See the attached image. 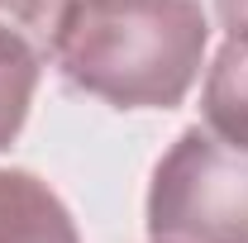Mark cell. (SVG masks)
<instances>
[{
	"label": "cell",
	"instance_id": "obj_1",
	"mask_svg": "<svg viewBox=\"0 0 248 243\" xmlns=\"http://www.w3.org/2000/svg\"><path fill=\"white\" fill-rule=\"evenodd\" d=\"M205 43L201 0H77L53 62L115 110H172L196 86Z\"/></svg>",
	"mask_w": 248,
	"mask_h": 243
},
{
	"label": "cell",
	"instance_id": "obj_2",
	"mask_svg": "<svg viewBox=\"0 0 248 243\" xmlns=\"http://www.w3.org/2000/svg\"><path fill=\"white\" fill-rule=\"evenodd\" d=\"M148 234L177 243H248V148L182 129L148 186Z\"/></svg>",
	"mask_w": 248,
	"mask_h": 243
},
{
	"label": "cell",
	"instance_id": "obj_3",
	"mask_svg": "<svg viewBox=\"0 0 248 243\" xmlns=\"http://www.w3.org/2000/svg\"><path fill=\"white\" fill-rule=\"evenodd\" d=\"M0 243H81V234L43 177L0 167Z\"/></svg>",
	"mask_w": 248,
	"mask_h": 243
},
{
	"label": "cell",
	"instance_id": "obj_4",
	"mask_svg": "<svg viewBox=\"0 0 248 243\" xmlns=\"http://www.w3.org/2000/svg\"><path fill=\"white\" fill-rule=\"evenodd\" d=\"M201 115L215 138L248 148V43L229 38L215 53L201 86Z\"/></svg>",
	"mask_w": 248,
	"mask_h": 243
},
{
	"label": "cell",
	"instance_id": "obj_5",
	"mask_svg": "<svg viewBox=\"0 0 248 243\" xmlns=\"http://www.w3.org/2000/svg\"><path fill=\"white\" fill-rule=\"evenodd\" d=\"M43 67L48 62L38 58L33 48H24L10 33H0V152L19 138V129L29 120V105H33Z\"/></svg>",
	"mask_w": 248,
	"mask_h": 243
},
{
	"label": "cell",
	"instance_id": "obj_6",
	"mask_svg": "<svg viewBox=\"0 0 248 243\" xmlns=\"http://www.w3.org/2000/svg\"><path fill=\"white\" fill-rule=\"evenodd\" d=\"M72 5H77V0H0V33L19 38V43L33 48L43 62H53Z\"/></svg>",
	"mask_w": 248,
	"mask_h": 243
},
{
	"label": "cell",
	"instance_id": "obj_7",
	"mask_svg": "<svg viewBox=\"0 0 248 243\" xmlns=\"http://www.w3.org/2000/svg\"><path fill=\"white\" fill-rule=\"evenodd\" d=\"M215 15H219V24H224L229 38L248 43V0H215Z\"/></svg>",
	"mask_w": 248,
	"mask_h": 243
},
{
	"label": "cell",
	"instance_id": "obj_8",
	"mask_svg": "<svg viewBox=\"0 0 248 243\" xmlns=\"http://www.w3.org/2000/svg\"><path fill=\"white\" fill-rule=\"evenodd\" d=\"M153 243H177V239H153Z\"/></svg>",
	"mask_w": 248,
	"mask_h": 243
}]
</instances>
